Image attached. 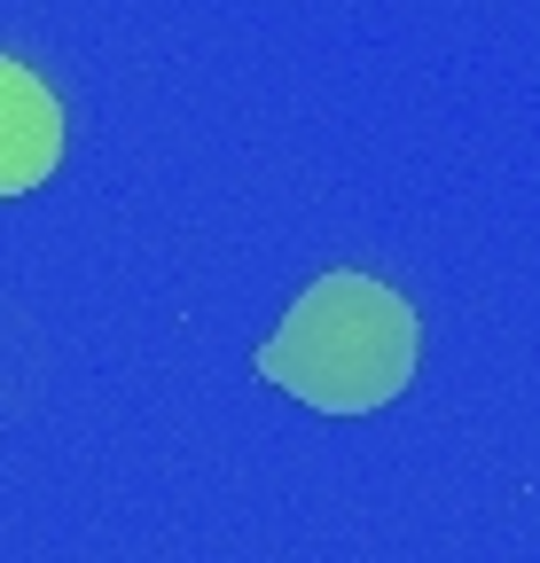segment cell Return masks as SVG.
Returning <instances> with one entry per match:
<instances>
[{"mask_svg":"<svg viewBox=\"0 0 540 563\" xmlns=\"http://www.w3.org/2000/svg\"><path fill=\"white\" fill-rule=\"evenodd\" d=\"M416 361H423L416 306L368 266H329L251 352V376L313 415H376L416 384Z\"/></svg>","mask_w":540,"mask_h":563,"instance_id":"obj_1","label":"cell"},{"mask_svg":"<svg viewBox=\"0 0 540 563\" xmlns=\"http://www.w3.org/2000/svg\"><path fill=\"white\" fill-rule=\"evenodd\" d=\"M63 165V102L32 63L0 55V203L47 188Z\"/></svg>","mask_w":540,"mask_h":563,"instance_id":"obj_2","label":"cell"}]
</instances>
